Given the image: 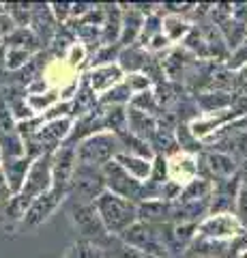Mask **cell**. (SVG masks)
Listing matches in <instances>:
<instances>
[{
    "instance_id": "6da1fadb",
    "label": "cell",
    "mask_w": 247,
    "mask_h": 258,
    "mask_svg": "<svg viewBox=\"0 0 247 258\" xmlns=\"http://www.w3.org/2000/svg\"><path fill=\"white\" fill-rule=\"evenodd\" d=\"M95 207H97L101 224H103V228L108 230L110 237L118 239L123 232H127L138 222V203L121 198L108 189L95 200Z\"/></svg>"
},
{
    "instance_id": "7a4b0ae2",
    "label": "cell",
    "mask_w": 247,
    "mask_h": 258,
    "mask_svg": "<svg viewBox=\"0 0 247 258\" xmlns=\"http://www.w3.org/2000/svg\"><path fill=\"white\" fill-rule=\"evenodd\" d=\"M118 153H121L118 136L110 132L95 134L77 144V159H79V164H86V166L103 168L108 161L116 159Z\"/></svg>"
},
{
    "instance_id": "3957f363",
    "label": "cell",
    "mask_w": 247,
    "mask_h": 258,
    "mask_svg": "<svg viewBox=\"0 0 247 258\" xmlns=\"http://www.w3.org/2000/svg\"><path fill=\"white\" fill-rule=\"evenodd\" d=\"M69 217L84 241L101 245L106 239H110L108 230L101 224L95 203H73V200H69Z\"/></svg>"
},
{
    "instance_id": "277c9868",
    "label": "cell",
    "mask_w": 247,
    "mask_h": 258,
    "mask_svg": "<svg viewBox=\"0 0 247 258\" xmlns=\"http://www.w3.org/2000/svg\"><path fill=\"white\" fill-rule=\"evenodd\" d=\"M103 191H106V181H103L101 168L77 164L67 200H73V203H95Z\"/></svg>"
},
{
    "instance_id": "5b68a950",
    "label": "cell",
    "mask_w": 247,
    "mask_h": 258,
    "mask_svg": "<svg viewBox=\"0 0 247 258\" xmlns=\"http://www.w3.org/2000/svg\"><path fill=\"white\" fill-rule=\"evenodd\" d=\"M101 172H103V181H106L108 191L131 200V203H138V205L144 200V183L135 181L129 172H125L123 166L118 164L116 159L108 161V164L101 168Z\"/></svg>"
},
{
    "instance_id": "8992f818",
    "label": "cell",
    "mask_w": 247,
    "mask_h": 258,
    "mask_svg": "<svg viewBox=\"0 0 247 258\" xmlns=\"http://www.w3.org/2000/svg\"><path fill=\"white\" fill-rule=\"evenodd\" d=\"M198 168H200V176L217 183L238 174V159L221 151H202L198 155Z\"/></svg>"
},
{
    "instance_id": "52a82bcc",
    "label": "cell",
    "mask_w": 247,
    "mask_h": 258,
    "mask_svg": "<svg viewBox=\"0 0 247 258\" xmlns=\"http://www.w3.org/2000/svg\"><path fill=\"white\" fill-rule=\"evenodd\" d=\"M245 232L241 222L234 213H219V215H206L198 224V235L213 239V241H236Z\"/></svg>"
},
{
    "instance_id": "ba28073f",
    "label": "cell",
    "mask_w": 247,
    "mask_h": 258,
    "mask_svg": "<svg viewBox=\"0 0 247 258\" xmlns=\"http://www.w3.org/2000/svg\"><path fill=\"white\" fill-rule=\"evenodd\" d=\"M77 147L71 142H65L58 151L52 153V181L54 187L69 191L71 181H73V174L77 170Z\"/></svg>"
},
{
    "instance_id": "9c48e42d",
    "label": "cell",
    "mask_w": 247,
    "mask_h": 258,
    "mask_svg": "<svg viewBox=\"0 0 247 258\" xmlns=\"http://www.w3.org/2000/svg\"><path fill=\"white\" fill-rule=\"evenodd\" d=\"M67 198H69V191L52 187L47 194H43V196H39V198H35L33 203H30L28 211H26V215H24V220H22V226L24 228H39L41 224H45L47 220H50V215L56 211V209L65 203Z\"/></svg>"
},
{
    "instance_id": "30bf717a",
    "label": "cell",
    "mask_w": 247,
    "mask_h": 258,
    "mask_svg": "<svg viewBox=\"0 0 247 258\" xmlns=\"http://www.w3.org/2000/svg\"><path fill=\"white\" fill-rule=\"evenodd\" d=\"M121 7H123V30H121V39H118V47L125 50V47H131L138 43L142 28H144L146 15L135 5H129V7L121 5Z\"/></svg>"
},
{
    "instance_id": "8fae6325",
    "label": "cell",
    "mask_w": 247,
    "mask_h": 258,
    "mask_svg": "<svg viewBox=\"0 0 247 258\" xmlns=\"http://www.w3.org/2000/svg\"><path fill=\"white\" fill-rule=\"evenodd\" d=\"M86 80H89V84H91L93 91L101 97L103 93H108L110 88H114L116 84H121L125 80V74H123V69L118 67V62H114V64H103V67L89 69Z\"/></svg>"
},
{
    "instance_id": "7c38bea8",
    "label": "cell",
    "mask_w": 247,
    "mask_h": 258,
    "mask_svg": "<svg viewBox=\"0 0 247 258\" xmlns=\"http://www.w3.org/2000/svg\"><path fill=\"white\" fill-rule=\"evenodd\" d=\"M33 157L24 155V157H15V159H3L0 166H3V174L7 179V185L11 189V196H18L22 191L24 183H26V176H28V170L33 166Z\"/></svg>"
},
{
    "instance_id": "4fadbf2b",
    "label": "cell",
    "mask_w": 247,
    "mask_h": 258,
    "mask_svg": "<svg viewBox=\"0 0 247 258\" xmlns=\"http://www.w3.org/2000/svg\"><path fill=\"white\" fill-rule=\"evenodd\" d=\"M99 110V95L93 91L86 76L79 80V88H77V95L73 97L71 101V118L77 120L82 116H89L93 112Z\"/></svg>"
},
{
    "instance_id": "5bb4252c",
    "label": "cell",
    "mask_w": 247,
    "mask_h": 258,
    "mask_svg": "<svg viewBox=\"0 0 247 258\" xmlns=\"http://www.w3.org/2000/svg\"><path fill=\"white\" fill-rule=\"evenodd\" d=\"M232 106V93L228 91H202L196 97V108L204 112V116L224 114Z\"/></svg>"
},
{
    "instance_id": "9a60e30c",
    "label": "cell",
    "mask_w": 247,
    "mask_h": 258,
    "mask_svg": "<svg viewBox=\"0 0 247 258\" xmlns=\"http://www.w3.org/2000/svg\"><path fill=\"white\" fill-rule=\"evenodd\" d=\"M106 20L101 26V45H118L123 30V9L121 5H106Z\"/></svg>"
},
{
    "instance_id": "2e32d148",
    "label": "cell",
    "mask_w": 247,
    "mask_h": 258,
    "mask_svg": "<svg viewBox=\"0 0 247 258\" xmlns=\"http://www.w3.org/2000/svg\"><path fill=\"white\" fill-rule=\"evenodd\" d=\"M138 222L172 224V203H166V200H144V203H140Z\"/></svg>"
},
{
    "instance_id": "e0dca14e",
    "label": "cell",
    "mask_w": 247,
    "mask_h": 258,
    "mask_svg": "<svg viewBox=\"0 0 247 258\" xmlns=\"http://www.w3.org/2000/svg\"><path fill=\"white\" fill-rule=\"evenodd\" d=\"M150 60V52L146 50V47L142 45H131V47H125V50H121V54H118V67L123 69L125 76L129 74H142L144 71V67L148 64Z\"/></svg>"
},
{
    "instance_id": "ac0fdd59",
    "label": "cell",
    "mask_w": 247,
    "mask_h": 258,
    "mask_svg": "<svg viewBox=\"0 0 247 258\" xmlns=\"http://www.w3.org/2000/svg\"><path fill=\"white\" fill-rule=\"evenodd\" d=\"M116 161L123 166L125 172H129L135 181L140 183H148L150 181V174H153V161L144 159V157H138V155H127V153H118Z\"/></svg>"
},
{
    "instance_id": "d6986e66",
    "label": "cell",
    "mask_w": 247,
    "mask_h": 258,
    "mask_svg": "<svg viewBox=\"0 0 247 258\" xmlns=\"http://www.w3.org/2000/svg\"><path fill=\"white\" fill-rule=\"evenodd\" d=\"M118 136V142H121V153H127V155H138V157H144V159H150L153 161L157 155L153 147H150V142L140 138V136L131 134L129 129H125V132L116 134Z\"/></svg>"
},
{
    "instance_id": "ffe728a7",
    "label": "cell",
    "mask_w": 247,
    "mask_h": 258,
    "mask_svg": "<svg viewBox=\"0 0 247 258\" xmlns=\"http://www.w3.org/2000/svg\"><path fill=\"white\" fill-rule=\"evenodd\" d=\"M127 129H129L131 134L140 136V138L150 140V136H153L157 129V118L127 106Z\"/></svg>"
},
{
    "instance_id": "44dd1931",
    "label": "cell",
    "mask_w": 247,
    "mask_h": 258,
    "mask_svg": "<svg viewBox=\"0 0 247 258\" xmlns=\"http://www.w3.org/2000/svg\"><path fill=\"white\" fill-rule=\"evenodd\" d=\"M194 28L189 24L187 18H183V15H163V28L161 32L166 37H168L170 43H177V41H185V37L189 35V30Z\"/></svg>"
},
{
    "instance_id": "7402d4cb",
    "label": "cell",
    "mask_w": 247,
    "mask_h": 258,
    "mask_svg": "<svg viewBox=\"0 0 247 258\" xmlns=\"http://www.w3.org/2000/svg\"><path fill=\"white\" fill-rule=\"evenodd\" d=\"M7 47H18V50H26L30 54H39L41 41L37 39V35L30 28H15L9 37L5 39Z\"/></svg>"
},
{
    "instance_id": "603a6c76",
    "label": "cell",
    "mask_w": 247,
    "mask_h": 258,
    "mask_svg": "<svg viewBox=\"0 0 247 258\" xmlns=\"http://www.w3.org/2000/svg\"><path fill=\"white\" fill-rule=\"evenodd\" d=\"M187 50L183 47V50H172L168 56H166V60H161V67H163V74L166 78L170 80H181L183 74H185V67H187Z\"/></svg>"
},
{
    "instance_id": "cb8c5ba5",
    "label": "cell",
    "mask_w": 247,
    "mask_h": 258,
    "mask_svg": "<svg viewBox=\"0 0 247 258\" xmlns=\"http://www.w3.org/2000/svg\"><path fill=\"white\" fill-rule=\"evenodd\" d=\"M60 101V93L56 91V88H50L47 93L43 95H26V103H28V108L35 112L37 116H41L45 114L50 108H54L56 103Z\"/></svg>"
},
{
    "instance_id": "d4e9b609",
    "label": "cell",
    "mask_w": 247,
    "mask_h": 258,
    "mask_svg": "<svg viewBox=\"0 0 247 258\" xmlns=\"http://www.w3.org/2000/svg\"><path fill=\"white\" fill-rule=\"evenodd\" d=\"M62 258H108V254H106V247L103 245H97V243H91V241L79 239L67 249V254Z\"/></svg>"
},
{
    "instance_id": "484cf974",
    "label": "cell",
    "mask_w": 247,
    "mask_h": 258,
    "mask_svg": "<svg viewBox=\"0 0 247 258\" xmlns=\"http://www.w3.org/2000/svg\"><path fill=\"white\" fill-rule=\"evenodd\" d=\"M131 97L133 93L129 91V86L125 84V80L121 84H116L114 88H110L108 93H103L99 97V106H129V101H131Z\"/></svg>"
},
{
    "instance_id": "4316f807",
    "label": "cell",
    "mask_w": 247,
    "mask_h": 258,
    "mask_svg": "<svg viewBox=\"0 0 247 258\" xmlns=\"http://www.w3.org/2000/svg\"><path fill=\"white\" fill-rule=\"evenodd\" d=\"M125 84L129 86V91L133 95H138V93H146L150 91L155 84H153V80H150L146 74H129V76H125Z\"/></svg>"
},
{
    "instance_id": "83f0119b",
    "label": "cell",
    "mask_w": 247,
    "mask_h": 258,
    "mask_svg": "<svg viewBox=\"0 0 247 258\" xmlns=\"http://www.w3.org/2000/svg\"><path fill=\"white\" fill-rule=\"evenodd\" d=\"M234 215H236V220L241 222L243 228L247 230V183H245V181H243V185H241V189H238Z\"/></svg>"
},
{
    "instance_id": "f1b7e54d",
    "label": "cell",
    "mask_w": 247,
    "mask_h": 258,
    "mask_svg": "<svg viewBox=\"0 0 247 258\" xmlns=\"http://www.w3.org/2000/svg\"><path fill=\"white\" fill-rule=\"evenodd\" d=\"M86 58H89V50H86L82 43L75 41L73 45L69 47V52H67V62H69V67H73V69L82 67Z\"/></svg>"
},
{
    "instance_id": "f546056e",
    "label": "cell",
    "mask_w": 247,
    "mask_h": 258,
    "mask_svg": "<svg viewBox=\"0 0 247 258\" xmlns=\"http://www.w3.org/2000/svg\"><path fill=\"white\" fill-rule=\"evenodd\" d=\"M247 64V41L243 45H238L236 50L232 52V56H230V62H228V69L230 71H238L243 69Z\"/></svg>"
},
{
    "instance_id": "4dcf8cb0",
    "label": "cell",
    "mask_w": 247,
    "mask_h": 258,
    "mask_svg": "<svg viewBox=\"0 0 247 258\" xmlns=\"http://www.w3.org/2000/svg\"><path fill=\"white\" fill-rule=\"evenodd\" d=\"M170 45H172V43L168 41V37H166L163 32H159V35H155V37L148 41L146 50H148V52H161V50H166V47H170Z\"/></svg>"
},
{
    "instance_id": "1f68e13d",
    "label": "cell",
    "mask_w": 247,
    "mask_h": 258,
    "mask_svg": "<svg viewBox=\"0 0 247 258\" xmlns=\"http://www.w3.org/2000/svg\"><path fill=\"white\" fill-rule=\"evenodd\" d=\"M15 28H18V26L13 24L11 15H9V13H5V11H0V39H7Z\"/></svg>"
},
{
    "instance_id": "d6a6232c",
    "label": "cell",
    "mask_w": 247,
    "mask_h": 258,
    "mask_svg": "<svg viewBox=\"0 0 247 258\" xmlns=\"http://www.w3.org/2000/svg\"><path fill=\"white\" fill-rule=\"evenodd\" d=\"M116 258H155V256L142 252V249H135V247H129V245H123L121 243V249H118Z\"/></svg>"
},
{
    "instance_id": "836d02e7",
    "label": "cell",
    "mask_w": 247,
    "mask_h": 258,
    "mask_svg": "<svg viewBox=\"0 0 247 258\" xmlns=\"http://www.w3.org/2000/svg\"><path fill=\"white\" fill-rule=\"evenodd\" d=\"M238 74H241V78H243V82H247V64L243 69H238Z\"/></svg>"
},
{
    "instance_id": "e575fe53",
    "label": "cell",
    "mask_w": 247,
    "mask_h": 258,
    "mask_svg": "<svg viewBox=\"0 0 247 258\" xmlns=\"http://www.w3.org/2000/svg\"><path fill=\"white\" fill-rule=\"evenodd\" d=\"M236 258H247V247H245V249H241V252L236 254Z\"/></svg>"
},
{
    "instance_id": "d590c367",
    "label": "cell",
    "mask_w": 247,
    "mask_h": 258,
    "mask_svg": "<svg viewBox=\"0 0 247 258\" xmlns=\"http://www.w3.org/2000/svg\"><path fill=\"white\" fill-rule=\"evenodd\" d=\"M0 161H3V153H0Z\"/></svg>"
},
{
    "instance_id": "8d00e7d4",
    "label": "cell",
    "mask_w": 247,
    "mask_h": 258,
    "mask_svg": "<svg viewBox=\"0 0 247 258\" xmlns=\"http://www.w3.org/2000/svg\"><path fill=\"white\" fill-rule=\"evenodd\" d=\"M0 50H3V41H0Z\"/></svg>"
},
{
    "instance_id": "74e56055",
    "label": "cell",
    "mask_w": 247,
    "mask_h": 258,
    "mask_svg": "<svg viewBox=\"0 0 247 258\" xmlns=\"http://www.w3.org/2000/svg\"><path fill=\"white\" fill-rule=\"evenodd\" d=\"M243 181H245V183H247V176H245V179H243Z\"/></svg>"
}]
</instances>
